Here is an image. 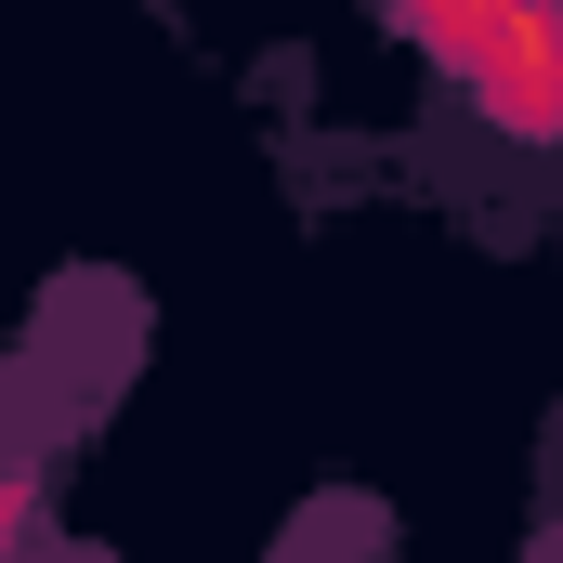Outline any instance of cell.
I'll use <instances>...</instances> for the list:
<instances>
[{
    "mask_svg": "<svg viewBox=\"0 0 563 563\" xmlns=\"http://www.w3.org/2000/svg\"><path fill=\"white\" fill-rule=\"evenodd\" d=\"M432 66L472 79V106L525 144H563V13H407Z\"/></svg>",
    "mask_w": 563,
    "mask_h": 563,
    "instance_id": "6da1fadb",
    "label": "cell"
}]
</instances>
